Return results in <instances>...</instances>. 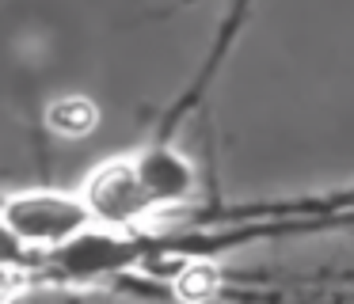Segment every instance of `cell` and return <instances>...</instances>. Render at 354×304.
Listing matches in <instances>:
<instances>
[{"instance_id": "obj_5", "label": "cell", "mask_w": 354, "mask_h": 304, "mask_svg": "<svg viewBox=\"0 0 354 304\" xmlns=\"http://www.w3.org/2000/svg\"><path fill=\"white\" fill-rule=\"evenodd\" d=\"M31 278L35 270L24 263V255H0V304H16Z\"/></svg>"}, {"instance_id": "obj_1", "label": "cell", "mask_w": 354, "mask_h": 304, "mask_svg": "<svg viewBox=\"0 0 354 304\" xmlns=\"http://www.w3.org/2000/svg\"><path fill=\"white\" fill-rule=\"evenodd\" d=\"M95 228L133 232L153 217H168L202 198V171L171 144L126 152L103 160L77 190Z\"/></svg>"}, {"instance_id": "obj_4", "label": "cell", "mask_w": 354, "mask_h": 304, "mask_svg": "<svg viewBox=\"0 0 354 304\" xmlns=\"http://www.w3.org/2000/svg\"><path fill=\"white\" fill-rule=\"evenodd\" d=\"M176 289H179V296H187L191 304H202L217 293V270L209 263H202V258H194V263L183 266Z\"/></svg>"}, {"instance_id": "obj_3", "label": "cell", "mask_w": 354, "mask_h": 304, "mask_svg": "<svg viewBox=\"0 0 354 304\" xmlns=\"http://www.w3.org/2000/svg\"><path fill=\"white\" fill-rule=\"evenodd\" d=\"M95 122H100V111L84 95H62L46 106V126L62 137H84L95 129Z\"/></svg>"}, {"instance_id": "obj_2", "label": "cell", "mask_w": 354, "mask_h": 304, "mask_svg": "<svg viewBox=\"0 0 354 304\" xmlns=\"http://www.w3.org/2000/svg\"><path fill=\"white\" fill-rule=\"evenodd\" d=\"M92 225L84 198L77 190H50V187H27L16 194L0 198V240L16 255H42L50 258L84 236Z\"/></svg>"}]
</instances>
